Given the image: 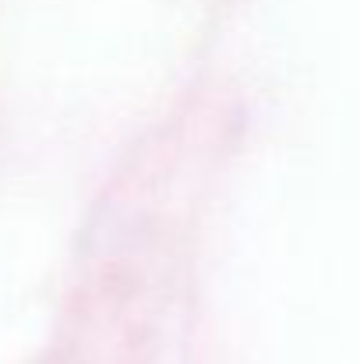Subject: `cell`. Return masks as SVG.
I'll return each instance as SVG.
<instances>
[]
</instances>
